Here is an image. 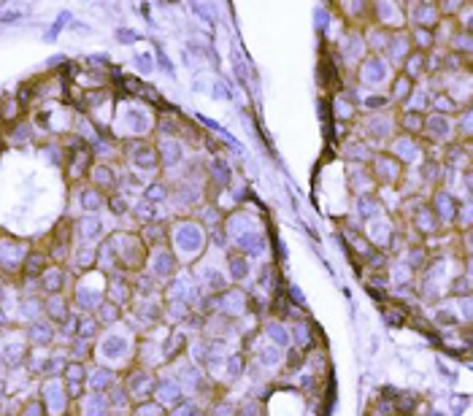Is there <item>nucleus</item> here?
<instances>
[{"label": "nucleus", "instance_id": "ddd939ff", "mask_svg": "<svg viewBox=\"0 0 473 416\" xmlns=\"http://www.w3.org/2000/svg\"><path fill=\"white\" fill-rule=\"evenodd\" d=\"M119 176H122V173H119L116 165H111V162H95V165L90 168L87 184L100 190V192L109 197V195H114L116 190H119Z\"/></svg>", "mask_w": 473, "mask_h": 416}, {"label": "nucleus", "instance_id": "e433bc0d", "mask_svg": "<svg viewBox=\"0 0 473 416\" xmlns=\"http://www.w3.org/2000/svg\"><path fill=\"white\" fill-rule=\"evenodd\" d=\"M87 379H90V386H95V389H100V392L114 389L116 386L114 370H109V368H95L92 370V376H87Z\"/></svg>", "mask_w": 473, "mask_h": 416}, {"label": "nucleus", "instance_id": "9d476101", "mask_svg": "<svg viewBox=\"0 0 473 416\" xmlns=\"http://www.w3.org/2000/svg\"><path fill=\"white\" fill-rule=\"evenodd\" d=\"M371 22L384 30H406V3H371Z\"/></svg>", "mask_w": 473, "mask_h": 416}, {"label": "nucleus", "instance_id": "2f4dec72", "mask_svg": "<svg viewBox=\"0 0 473 416\" xmlns=\"http://www.w3.org/2000/svg\"><path fill=\"white\" fill-rule=\"evenodd\" d=\"M109 411H111L109 398H103V395H84L82 416H109Z\"/></svg>", "mask_w": 473, "mask_h": 416}, {"label": "nucleus", "instance_id": "1a4fd4ad", "mask_svg": "<svg viewBox=\"0 0 473 416\" xmlns=\"http://www.w3.org/2000/svg\"><path fill=\"white\" fill-rule=\"evenodd\" d=\"M338 63L341 68H357L362 60H365V41H362V30L357 27H346V30L338 35Z\"/></svg>", "mask_w": 473, "mask_h": 416}, {"label": "nucleus", "instance_id": "39448f33", "mask_svg": "<svg viewBox=\"0 0 473 416\" xmlns=\"http://www.w3.org/2000/svg\"><path fill=\"white\" fill-rule=\"evenodd\" d=\"M355 81L365 90H387L390 81L395 79V68H392L381 54H365V60L355 68Z\"/></svg>", "mask_w": 473, "mask_h": 416}, {"label": "nucleus", "instance_id": "412c9836", "mask_svg": "<svg viewBox=\"0 0 473 416\" xmlns=\"http://www.w3.org/2000/svg\"><path fill=\"white\" fill-rule=\"evenodd\" d=\"M374 149L365 144V141H360V138H349L346 144H343V157L349 165H368V162L374 160Z\"/></svg>", "mask_w": 473, "mask_h": 416}, {"label": "nucleus", "instance_id": "a19ab883", "mask_svg": "<svg viewBox=\"0 0 473 416\" xmlns=\"http://www.w3.org/2000/svg\"><path fill=\"white\" fill-rule=\"evenodd\" d=\"M106 206L111 208V211H114L116 216H125V214H128V211H130V203H128V200H125V197H122V195H109V200H106Z\"/></svg>", "mask_w": 473, "mask_h": 416}, {"label": "nucleus", "instance_id": "cd10ccee", "mask_svg": "<svg viewBox=\"0 0 473 416\" xmlns=\"http://www.w3.org/2000/svg\"><path fill=\"white\" fill-rule=\"evenodd\" d=\"M68 298L66 292H57V295H47V300H44V308H47V317L49 322H66L70 317V311H68Z\"/></svg>", "mask_w": 473, "mask_h": 416}, {"label": "nucleus", "instance_id": "c03bdc74", "mask_svg": "<svg viewBox=\"0 0 473 416\" xmlns=\"http://www.w3.org/2000/svg\"><path fill=\"white\" fill-rule=\"evenodd\" d=\"M116 38H119V41H122V44H130V41H135V32L119 30V32H116Z\"/></svg>", "mask_w": 473, "mask_h": 416}, {"label": "nucleus", "instance_id": "b1692460", "mask_svg": "<svg viewBox=\"0 0 473 416\" xmlns=\"http://www.w3.org/2000/svg\"><path fill=\"white\" fill-rule=\"evenodd\" d=\"M357 111H360L357 100H352L346 92L333 95V111H330V116H336L338 122H355V119H357Z\"/></svg>", "mask_w": 473, "mask_h": 416}, {"label": "nucleus", "instance_id": "f8f14e48", "mask_svg": "<svg viewBox=\"0 0 473 416\" xmlns=\"http://www.w3.org/2000/svg\"><path fill=\"white\" fill-rule=\"evenodd\" d=\"M27 255H30L27 243H22L17 238H8V235L0 238V271L3 273H19Z\"/></svg>", "mask_w": 473, "mask_h": 416}, {"label": "nucleus", "instance_id": "ea45409f", "mask_svg": "<svg viewBox=\"0 0 473 416\" xmlns=\"http://www.w3.org/2000/svg\"><path fill=\"white\" fill-rule=\"evenodd\" d=\"M230 273L235 281H244L249 276V265H246V257L244 255H233L230 257Z\"/></svg>", "mask_w": 473, "mask_h": 416}, {"label": "nucleus", "instance_id": "a878e982", "mask_svg": "<svg viewBox=\"0 0 473 416\" xmlns=\"http://www.w3.org/2000/svg\"><path fill=\"white\" fill-rule=\"evenodd\" d=\"M73 233H76L84 243H92L95 238L103 235V222H100L95 214H87L84 219H79V222L73 224Z\"/></svg>", "mask_w": 473, "mask_h": 416}, {"label": "nucleus", "instance_id": "a18cd8bd", "mask_svg": "<svg viewBox=\"0 0 473 416\" xmlns=\"http://www.w3.org/2000/svg\"><path fill=\"white\" fill-rule=\"evenodd\" d=\"M0 400H3V381H0Z\"/></svg>", "mask_w": 473, "mask_h": 416}, {"label": "nucleus", "instance_id": "7c9ffc66", "mask_svg": "<svg viewBox=\"0 0 473 416\" xmlns=\"http://www.w3.org/2000/svg\"><path fill=\"white\" fill-rule=\"evenodd\" d=\"M27 338H30V343H35V346H49L51 341H54V327H51V322L35 319L33 324H30Z\"/></svg>", "mask_w": 473, "mask_h": 416}, {"label": "nucleus", "instance_id": "473e14b6", "mask_svg": "<svg viewBox=\"0 0 473 416\" xmlns=\"http://www.w3.org/2000/svg\"><path fill=\"white\" fill-rule=\"evenodd\" d=\"M22 106H19V100L14 95H6L0 100V122H6V125H14L22 119Z\"/></svg>", "mask_w": 473, "mask_h": 416}, {"label": "nucleus", "instance_id": "6e6552de", "mask_svg": "<svg viewBox=\"0 0 473 416\" xmlns=\"http://www.w3.org/2000/svg\"><path fill=\"white\" fill-rule=\"evenodd\" d=\"M368 171L374 176L376 187H398L406 168L395 160L392 154H387V152H376L374 160L368 162Z\"/></svg>", "mask_w": 473, "mask_h": 416}, {"label": "nucleus", "instance_id": "f704fd0d", "mask_svg": "<svg viewBox=\"0 0 473 416\" xmlns=\"http://www.w3.org/2000/svg\"><path fill=\"white\" fill-rule=\"evenodd\" d=\"M381 203H379V197L376 195H362V197H357V214L360 219H365V222H371V219H376V216H381Z\"/></svg>", "mask_w": 473, "mask_h": 416}, {"label": "nucleus", "instance_id": "20e7f679", "mask_svg": "<svg viewBox=\"0 0 473 416\" xmlns=\"http://www.w3.org/2000/svg\"><path fill=\"white\" fill-rule=\"evenodd\" d=\"M357 130L362 133L360 141H365L374 152H387L390 141L398 135L395 114H387V111L368 114V116H362V119L357 122Z\"/></svg>", "mask_w": 473, "mask_h": 416}, {"label": "nucleus", "instance_id": "c756f323", "mask_svg": "<svg viewBox=\"0 0 473 416\" xmlns=\"http://www.w3.org/2000/svg\"><path fill=\"white\" fill-rule=\"evenodd\" d=\"M98 352H100V357L119 360V357H125V354H128V341H125V338H119V336H114V333H109L106 338H100Z\"/></svg>", "mask_w": 473, "mask_h": 416}, {"label": "nucleus", "instance_id": "2eb2a0df", "mask_svg": "<svg viewBox=\"0 0 473 416\" xmlns=\"http://www.w3.org/2000/svg\"><path fill=\"white\" fill-rule=\"evenodd\" d=\"M95 165V157H92V149L90 146H82L76 152H70L66 157V176L70 184H82L90 176V168Z\"/></svg>", "mask_w": 473, "mask_h": 416}, {"label": "nucleus", "instance_id": "f3484780", "mask_svg": "<svg viewBox=\"0 0 473 416\" xmlns=\"http://www.w3.org/2000/svg\"><path fill=\"white\" fill-rule=\"evenodd\" d=\"M411 51H414V49H411V41H408V30H395L390 32V41H387V49L381 51V57H384L392 68H400Z\"/></svg>", "mask_w": 473, "mask_h": 416}, {"label": "nucleus", "instance_id": "0eeeda50", "mask_svg": "<svg viewBox=\"0 0 473 416\" xmlns=\"http://www.w3.org/2000/svg\"><path fill=\"white\" fill-rule=\"evenodd\" d=\"M387 154H392L403 168H419L424 160V144H422V138L398 133L390 141V146H387Z\"/></svg>", "mask_w": 473, "mask_h": 416}, {"label": "nucleus", "instance_id": "7ed1b4c3", "mask_svg": "<svg viewBox=\"0 0 473 416\" xmlns=\"http://www.w3.org/2000/svg\"><path fill=\"white\" fill-rule=\"evenodd\" d=\"M106 240H109V249L114 255L119 273L138 271L147 262V246H144L141 235H135V233H114Z\"/></svg>", "mask_w": 473, "mask_h": 416}, {"label": "nucleus", "instance_id": "4be33fe9", "mask_svg": "<svg viewBox=\"0 0 473 416\" xmlns=\"http://www.w3.org/2000/svg\"><path fill=\"white\" fill-rule=\"evenodd\" d=\"M149 273H154L157 279H165V276H173L176 273V257L173 252H168V249H154L152 257H149Z\"/></svg>", "mask_w": 473, "mask_h": 416}, {"label": "nucleus", "instance_id": "4c0bfd02", "mask_svg": "<svg viewBox=\"0 0 473 416\" xmlns=\"http://www.w3.org/2000/svg\"><path fill=\"white\" fill-rule=\"evenodd\" d=\"M6 135L11 138V144H27V141L33 138V122H27V119L22 122V119H19V122L11 125V130H8Z\"/></svg>", "mask_w": 473, "mask_h": 416}, {"label": "nucleus", "instance_id": "6ab92c4d", "mask_svg": "<svg viewBox=\"0 0 473 416\" xmlns=\"http://www.w3.org/2000/svg\"><path fill=\"white\" fill-rule=\"evenodd\" d=\"M349 190L362 197V195H376V181L368 171V165H349Z\"/></svg>", "mask_w": 473, "mask_h": 416}, {"label": "nucleus", "instance_id": "4468645a", "mask_svg": "<svg viewBox=\"0 0 473 416\" xmlns=\"http://www.w3.org/2000/svg\"><path fill=\"white\" fill-rule=\"evenodd\" d=\"M438 19H441V14H438V6H436V3H427V0L406 3V25L408 27H424V30H433Z\"/></svg>", "mask_w": 473, "mask_h": 416}, {"label": "nucleus", "instance_id": "bb28decb", "mask_svg": "<svg viewBox=\"0 0 473 416\" xmlns=\"http://www.w3.org/2000/svg\"><path fill=\"white\" fill-rule=\"evenodd\" d=\"M106 195L100 192V190H95V187H90L87 181L82 184V190H79V206L87 211V214H98L100 208L106 206Z\"/></svg>", "mask_w": 473, "mask_h": 416}, {"label": "nucleus", "instance_id": "72a5a7b5", "mask_svg": "<svg viewBox=\"0 0 473 416\" xmlns=\"http://www.w3.org/2000/svg\"><path fill=\"white\" fill-rule=\"evenodd\" d=\"M427 111L443 114V116H455V114L460 111V106H457L449 95H443V92H430V109H427Z\"/></svg>", "mask_w": 473, "mask_h": 416}, {"label": "nucleus", "instance_id": "423d86ee", "mask_svg": "<svg viewBox=\"0 0 473 416\" xmlns=\"http://www.w3.org/2000/svg\"><path fill=\"white\" fill-rule=\"evenodd\" d=\"M168 238L173 243V249L179 252V255H187V257H197L203 252V243H206V233H203V227L192 219H181L176 222L171 230H168Z\"/></svg>", "mask_w": 473, "mask_h": 416}, {"label": "nucleus", "instance_id": "aec40b11", "mask_svg": "<svg viewBox=\"0 0 473 416\" xmlns=\"http://www.w3.org/2000/svg\"><path fill=\"white\" fill-rule=\"evenodd\" d=\"M400 76H406L408 81L414 84H422L427 79V54L422 51H411L403 65H400Z\"/></svg>", "mask_w": 473, "mask_h": 416}, {"label": "nucleus", "instance_id": "79ce46f5", "mask_svg": "<svg viewBox=\"0 0 473 416\" xmlns=\"http://www.w3.org/2000/svg\"><path fill=\"white\" fill-rule=\"evenodd\" d=\"M22 416H47V408H44L41 400H30L22 408Z\"/></svg>", "mask_w": 473, "mask_h": 416}, {"label": "nucleus", "instance_id": "c9c22d12", "mask_svg": "<svg viewBox=\"0 0 473 416\" xmlns=\"http://www.w3.org/2000/svg\"><path fill=\"white\" fill-rule=\"evenodd\" d=\"M168 197H171V187L165 184L163 178H154L152 184H147V187H144V200H147V203H152V206L165 203Z\"/></svg>", "mask_w": 473, "mask_h": 416}, {"label": "nucleus", "instance_id": "a211bd4d", "mask_svg": "<svg viewBox=\"0 0 473 416\" xmlns=\"http://www.w3.org/2000/svg\"><path fill=\"white\" fill-rule=\"evenodd\" d=\"M41 398H44V408L51 414H63L68 408V389L66 384H60L57 379H49L47 384L41 386Z\"/></svg>", "mask_w": 473, "mask_h": 416}, {"label": "nucleus", "instance_id": "dca6fc26", "mask_svg": "<svg viewBox=\"0 0 473 416\" xmlns=\"http://www.w3.org/2000/svg\"><path fill=\"white\" fill-rule=\"evenodd\" d=\"M427 206L433 208V214L438 216L441 224H449V222H455V214H457V208H460V200H457V195H452L449 190L438 187V190H433V197H430Z\"/></svg>", "mask_w": 473, "mask_h": 416}, {"label": "nucleus", "instance_id": "5701e85b", "mask_svg": "<svg viewBox=\"0 0 473 416\" xmlns=\"http://www.w3.org/2000/svg\"><path fill=\"white\" fill-rule=\"evenodd\" d=\"M411 227H414L417 233H422V235H436L441 230V222H438V216L433 214V208L424 203V206L411 216Z\"/></svg>", "mask_w": 473, "mask_h": 416}, {"label": "nucleus", "instance_id": "c85d7f7f", "mask_svg": "<svg viewBox=\"0 0 473 416\" xmlns=\"http://www.w3.org/2000/svg\"><path fill=\"white\" fill-rule=\"evenodd\" d=\"M411 90H414V81H408L406 76L395 73V79L390 81V87H387V92H384V95L390 97L392 106H403V103H406V97L411 95Z\"/></svg>", "mask_w": 473, "mask_h": 416}, {"label": "nucleus", "instance_id": "f03ea898", "mask_svg": "<svg viewBox=\"0 0 473 416\" xmlns=\"http://www.w3.org/2000/svg\"><path fill=\"white\" fill-rule=\"evenodd\" d=\"M122 162L128 165L133 176H138L141 181L147 176H154L160 173V157H157V149L152 141L147 138H130V141H122Z\"/></svg>", "mask_w": 473, "mask_h": 416}, {"label": "nucleus", "instance_id": "9b49d317", "mask_svg": "<svg viewBox=\"0 0 473 416\" xmlns=\"http://www.w3.org/2000/svg\"><path fill=\"white\" fill-rule=\"evenodd\" d=\"M154 149H157V157H160V171H179L181 165H184V144H181L179 138H173V135H157V141H154Z\"/></svg>", "mask_w": 473, "mask_h": 416}, {"label": "nucleus", "instance_id": "f257e3e1", "mask_svg": "<svg viewBox=\"0 0 473 416\" xmlns=\"http://www.w3.org/2000/svg\"><path fill=\"white\" fill-rule=\"evenodd\" d=\"M157 125V114L152 111V106L141 100H125L116 111V141H130V138H144L149 133H154Z\"/></svg>", "mask_w": 473, "mask_h": 416}, {"label": "nucleus", "instance_id": "393cba45", "mask_svg": "<svg viewBox=\"0 0 473 416\" xmlns=\"http://www.w3.org/2000/svg\"><path fill=\"white\" fill-rule=\"evenodd\" d=\"M395 125H398V130H400V133H406V135H414V138H422L424 114L398 111V114H395Z\"/></svg>", "mask_w": 473, "mask_h": 416}, {"label": "nucleus", "instance_id": "37998d69", "mask_svg": "<svg viewBox=\"0 0 473 416\" xmlns=\"http://www.w3.org/2000/svg\"><path fill=\"white\" fill-rule=\"evenodd\" d=\"M135 63L141 65L144 71H152V68H154V63H152V57H149V54H138V57H135Z\"/></svg>", "mask_w": 473, "mask_h": 416}, {"label": "nucleus", "instance_id": "58836bf2", "mask_svg": "<svg viewBox=\"0 0 473 416\" xmlns=\"http://www.w3.org/2000/svg\"><path fill=\"white\" fill-rule=\"evenodd\" d=\"M95 319H98V324H114V322L122 319V311H119V305L111 303V300H103L98 314H95Z\"/></svg>", "mask_w": 473, "mask_h": 416}]
</instances>
